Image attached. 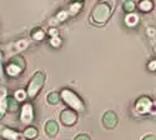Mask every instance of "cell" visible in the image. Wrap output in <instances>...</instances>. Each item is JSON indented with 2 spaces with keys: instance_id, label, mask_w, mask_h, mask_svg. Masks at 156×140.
<instances>
[{
  "instance_id": "1",
  "label": "cell",
  "mask_w": 156,
  "mask_h": 140,
  "mask_svg": "<svg viewBox=\"0 0 156 140\" xmlns=\"http://www.w3.org/2000/svg\"><path fill=\"white\" fill-rule=\"evenodd\" d=\"M112 13V3L110 0H104L95 5V8L91 11V20L96 24H104L106 23Z\"/></svg>"
},
{
  "instance_id": "2",
  "label": "cell",
  "mask_w": 156,
  "mask_h": 140,
  "mask_svg": "<svg viewBox=\"0 0 156 140\" xmlns=\"http://www.w3.org/2000/svg\"><path fill=\"white\" fill-rule=\"evenodd\" d=\"M61 98H62V100L65 101V103H66L69 106H71L74 110H77V111L85 110V105L83 103V100L73 90H70V89H64V90L61 92Z\"/></svg>"
},
{
  "instance_id": "3",
  "label": "cell",
  "mask_w": 156,
  "mask_h": 140,
  "mask_svg": "<svg viewBox=\"0 0 156 140\" xmlns=\"http://www.w3.org/2000/svg\"><path fill=\"white\" fill-rule=\"evenodd\" d=\"M45 83V73L43 71H36L34 75H33V78L28 85V95L30 98H34L39 94V92H40V89L43 88Z\"/></svg>"
},
{
  "instance_id": "4",
  "label": "cell",
  "mask_w": 156,
  "mask_h": 140,
  "mask_svg": "<svg viewBox=\"0 0 156 140\" xmlns=\"http://www.w3.org/2000/svg\"><path fill=\"white\" fill-rule=\"evenodd\" d=\"M24 68H25L24 59L21 56H14L8 66V73H9V75H16L20 71H23Z\"/></svg>"
},
{
  "instance_id": "5",
  "label": "cell",
  "mask_w": 156,
  "mask_h": 140,
  "mask_svg": "<svg viewBox=\"0 0 156 140\" xmlns=\"http://www.w3.org/2000/svg\"><path fill=\"white\" fill-rule=\"evenodd\" d=\"M60 120L64 125H66V126H71L76 123L77 120V115H76V113L71 109H65L60 113Z\"/></svg>"
},
{
  "instance_id": "6",
  "label": "cell",
  "mask_w": 156,
  "mask_h": 140,
  "mask_svg": "<svg viewBox=\"0 0 156 140\" xmlns=\"http://www.w3.org/2000/svg\"><path fill=\"white\" fill-rule=\"evenodd\" d=\"M102 125L109 130L114 129L115 126L118 125V115H116V114L114 111H111V110L106 111L102 115Z\"/></svg>"
},
{
  "instance_id": "7",
  "label": "cell",
  "mask_w": 156,
  "mask_h": 140,
  "mask_svg": "<svg viewBox=\"0 0 156 140\" xmlns=\"http://www.w3.org/2000/svg\"><path fill=\"white\" fill-rule=\"evenodd\" d=\"M20 119H21V123L24 124H29L33 121L34 119V113H33V106L31 104H25L21 109V115H20Z\"/></svg>"
},
{
  "instance_id": "8",
  "label": "cell",
  "mask_w": 156,
  "mask_h": 140,
  "mask_svg": "<svg viewBox=\"0 0 156 140\" xmlns=\"http://www.w3.org/2000/svg\"><path fill=\"white\" fill-rule=\"evenodd\" d=\"M59 131V125L55 120H48L45 124V133L49 138H54Z\"/></svg>"
},
{
  "instance_id": "9",
  "label": "cell",
  "mask_w": 156,
  "mask_h": 140,
  "mask_svg": "<svg viewBox=\"0 0 156 140\" xmlns=\"http://www.w3.org/2000/svg\"><path fill=\"white\" fill-rule=\"evenodd\" d=\"M150 108H151V101L149 98H141L136 103V109L140 113H146L150 110Z\"/></svg>"
},
{
  "instance_id": "10",
  "label": "cell",
  "mask_w": 156,
  "mask_h": 140,
  "mask_svg": "<svg viewBox=\"0 0 156 140\" xmlns=\"http://www.w3.org/2000/svg\"><path fill=\"white\" fill-rule=\"evenodd\" d=\"M46 100H48V103L49 104H53V105H56L59 101H60V94L56 93V92H51L48 94L46 96Z\"/></svg>"
},
{
  "instance_id": "11",
  "label": "cell",
  "mask_w": 156,
  "mask_h": 140,
  "mask_svg": "<svg viewBox=\"0 0 156 140\" xmlns=\"http://www.w3.org/2000/svg\"><path fill=\"white\" fill-rule=\"evenodd\" d=\"M24 136L27 139H34L37 136V130L34 128V126H29L24 130Z\"/></svg>"
},
{
  "instance_id": "12",
  "label": "cell",
  "mask_w": 156,
  "mask_h": 140,
  "mask_svg": "<svg viewBox=\"0 0 156 140\" xmlns=\"http://www.w3.org/2000/svg\"><path fill=\"white\" fill-rule=\"evenodd\" d=\"M139 6L144 11H150L152 9V2L151 0H142V2L139 4Z\"/></svg>"
},
{
  "instance_id": "13",
  "label": "cell",
  "mask_w": 156,
  "mask_h": 140,
  "mask_svg": "<svg viewBox=\"0 0 156 140\" xmlns=\"http://www.w3.org/2000/svg\"><path fill=\"white\" fill-rule=\"evenodd\" d=\"M6 104H8L9 109L11 111H15L18 109V100H16V98H14V99H12V98H8Z\"/></svg>"
},
{
  "instance_id": "14",
  "label": "cell",
  "mask_w": 156,
  "mask_h": 140,
  "mask_svg": "<svg viewBox=\"0 0 156 140\" xmlns=\"http://www.w3.org/2000/svg\"><path fill=\"white\" fill-rule=\"evenodd\" d=\"M124 9H125V11H127V13H131V11L135 9V3L131 2V0H127V2L124 3Z\"/></svg>"
},
{
  "instance_id": "15",
  "label": "cell",
  "mask_w": 156,
  "mask_h": 140,
  "mask_svg": "<svg viewBox=\"0 0 156 140\" xmlns=\"http://www.w3.org/2000/svg\"><path fill=\"white\" fill-rule=\"evenodd\" d=\"M74 140H91V139H90V136L87 134H79L75 136Z\"/></svg>"
},
{
  "instance_id": "16",
  "label": "cell",
  "mask_w": 156,
  "mask_h": 140,
  "mask_svg": "<svg viewBox=\"0 0 156 140\" xmlns=\"http://www.w3.org/2000/svg\"><path fill=\"white\" fill-rule=\"evenodd\" d=\"M15 98H16V100H23V99L25 98V94H24L21 90H19V92L15 94Z\"/></svg>"
},
{
  "instance_id": "17",
  "label": "cell",
  "mask_w": 156,
  "mask_h": 140,
  "mask_svg": "<svg viewBox=\"0 0 156 140\" xmlns=\"http://www.w3.org/2000/svg\"><path fill=\"white\" fill-rule=\"evenodd\" d=\"M142 140H156V136L152 135V134H149V135H145L142 138Z\"/></svg>"
},
{
  "instance_id": "18",
  "label": "cell",
  "mask_w": 156,
  "mask_h": 140,
  "mask_svg": "<svg viewBox=\"0 0 156 140\" xmlns=\"http://www.w3.org/2000/svg\"><path fill=\"white\" fill-rule=\"evenodd\" d=\"M149 68H150L151 70H155V69H156V60H154V61L150 63V64H149Z\"/></svg>"
},
{
  "instance_id": "19",
  "label": "cell",
  "mask_w": 156,
  "mask_h": 140,
  "mask_svg": "<svg viewBox=\"0 0 156 140\" xmlns=\"http://www.w3.org/2000/svg\"><path fill=\"white\" fill-rule=\"evenodd\" d=\"M0 79H2V65H0Z\"/></svg>"
}]
</instances>
